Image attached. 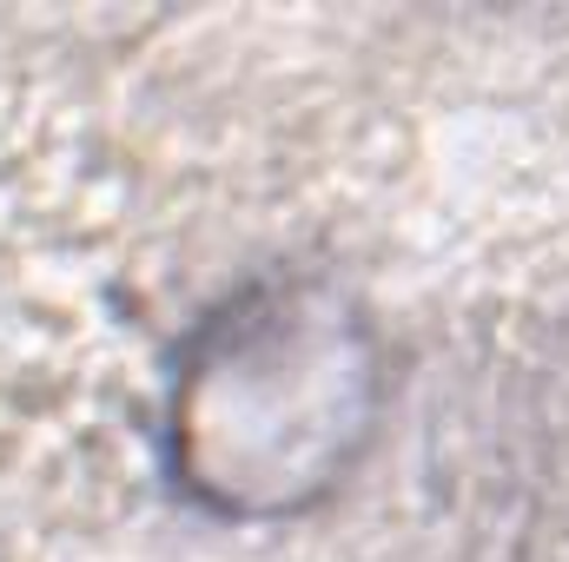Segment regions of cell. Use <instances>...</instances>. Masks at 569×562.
Here are the masks:
<instances>
[{
    "label": "cell",
    "mask_w": 569,
    "mask_h": 562,
    "mask_svg": "<svg viewBox=\"0 0 569 562\" xmlns=\"http://www.w3.org/2000/svg\"><path fill=\"white\" fill-rule=\"evenodd\" d=\"M378 418V344L325 284L232 298L172 384V470L219 516H284L325 496Z\"/></svg>",
    "instance_id": "cell-1"
}]
</instances>
